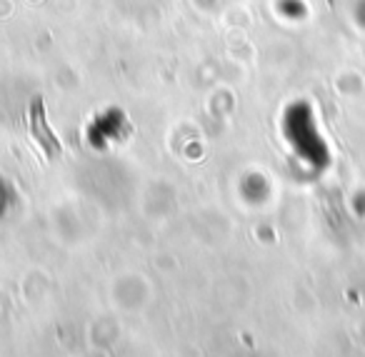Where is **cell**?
<instances>
[{
    "label": "cell",
    "mask_w": 365,
    "mask_h": 357,
    "mask_svg": "<svg viewBox=\"0 0 365 357\" xmlns=\"http://www.w3.org/2000/svg\"><path fill=\"white\" fill-rule=\"evenodd\" d=\"M28 120H31V135L43 150L51 157L61 155V140L53 135L51 125H48L46 118V105H43V98H33L31 100V110H28Z\"/></svg>",
    "instance_id": "cell-1"
}]
</instances>
